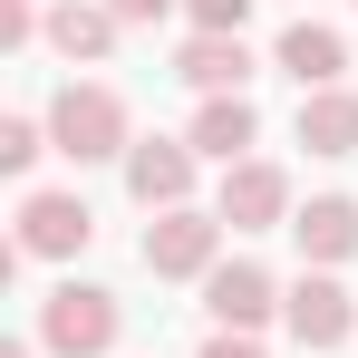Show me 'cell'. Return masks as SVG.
<instances>
[{
  "label": "cell",
  "instance_id": "cell-1",
  "mask_svg": "<svg viewBox=\"0 0 358 358\" xmlns=\"http://www.w3.org/2000/svg\"><path fill=\"white\" fill-rule=\"evenodd\" d=\"M49 145H59L68 165L126 155V145H136V136H126V97L117 87H59V97H49Z\"/></svg>",
  "mask_w": 358,
  "mask_h": 358
},
{
  "label": "cell",
  "instance_id": "cell-2",
  "mask_svg": "<svg viewBox=\"0 0 358 358\" xmlns=\"http://www.w3.org/2000/svg\"><path fill=\"white\" fill-rule=\"evenodd\" d=\"M117 329H126V310L97 281H59V291L39 300V349H59V358H107Z\"/></svg>",
  "mask_w": 358,
  "mask_h": 358
},
{
  "label": "cell",
  "instance_id": "cell-3",
  "mask_svg": "<svg viewBox=\"0 0 358 358\" xmlns=\"http://www.w3.org/2000/svg\"><path fill=\"white\" fill-rule=\"evenodd\" d=\"M213 252H223V213L175 203V213L145 223V271L155 281H213Z\"/></svg>",
  "mask_w": 358,
  "mask_h": 358
},
{
  "label": "cell",
  "instance_id": "cell-4",
  "mask_svg": "<svg viewBox=\"0 0 358 358\" xmlns=\"http://www.w3.org/2000/svg\"><path fill=\"white\" fill-rule=\"evenodd\" d=\"M281 320H291V339H300V349H339V339L358 329V300L339 291L329 271H300L291 291H281Z\"/></svg>",
  "mask_w": 358,
  "mask_h": 358
},
{
  "label": "cell",
  "instance_id": "cell-5",
  "mask_svg": "<svg viewBox=\"0 0 358 358\" xmlns=\"http://www.w3.org/2000/svg\"><path fill=\"white\" fill-rule=\"evenodd\" d=\"M233 233H271L281 213H291V175L281 165H262V155H242V165H223V203H213Z\"/></svg>",
  "mask_w": 358,
  "mask_h": 358
},
{
  "label": "cell",
  "instance_id": "cell-6",
  "mask_svg": "<svg viewBox=\"0 0 358 358\" xmlns=\"http://www.w3.org/2000/svg\"><path fill=\"white\" fill-rule=\"evenodd\" d=\"M203 310H213V329H262L271 310H281V281L262 271V262H213V281H203Z\"/></svg>",
  "mask_w": 358,
  "mask_h": 358
},
{
  "label": "cell",
  "instance_id": "cell-7",
  "mask_svg": "<svg viewBox=\"0 0 358 358\" xmlns=\"http://www.w3.org/2000/svg\"><path fill=\"white\" fill-rule=\"evenodd\" d=\"M126 194H136L145 213H175L184 194H194V145H175V136L126 145Z\"/></svg>",
  "mask_w": 358,
  "mask_h": 358
},
{
  "label": "cell",
  "instance_id": "cell-8",
  "mask_svg": "<svg viewBox=\"0 0 358 358\" xmlns=\"http://www.w3.org/2000/svg\"><path fill=\"white\" fill-rule=\"evenodd\" d=\"M87 233H97V213H87L78 194H29V203H20V252H39V262L87 252Z\"/></svg>",
  "mask_w": 358,
  "mask_h": 358
},
{
  "label": "cell",
  "instance_id": "cell-9",
  "mask_svg": "<svg viewBox=\"0 0 358 358\" xmlns=\"http://www.w3.org/2000/svg\"><path fill=\"white\" fill-rule=\"evenodd\" d=\"M291 242H300V262L339 271V262L358 252V203H349V194H320L310 213H291Z\"/></svg>",
  "mask_w": 358,
  "mask_h": 358
},
{
  "label": "cell",
  "instance_id": "cell-10",
  "mask_svg": "<svg viewBox=\"0 0 358 358\" xmlns=\"http://www.w3.org/2000/svg\"><path fill=\"white\" fill-rule=\"evenodd\" d=\"M184 87H203V97H242V78H252V49L242 39H213V29H194L184 39V59H175Z\"/></svg>",
  "mask_w": 358,
  "mask_h": 358
},
{
  "label": "cell",
  "instance_id": "cell-11",
  "mask_svg": "<svg viewBox=\"0 0 358 358\" xmlns=\"http://www.w3.org/2000/svg\"><path fill=\"white\" fill-rule=\"evenodd\" d=\"M117 10H107V0H59V10H49V49H59V59H107V49H117Z\"/></svg>",
  "mask_w": 358,
  "mask_h": 358
},
{
  "label": "cell",
  "instance_id": "cell-12",
  "mask_svg": "<svg viewBox=\"0 0 358 358\" xmlns=\"http://www.w3.org/2000/svg\"><path fill=\"white\" fill-rule=\"evenodd\" d=\"M300 145L310 155H358V97L349 87H310L300 97Z\"/></svg>",
  "mask_w": 358,
  "mask_h": 358
},
{
  "label": "cell",
  "instance_id": "cell-13",
  "mask_svg": "<svg viewBox=\"0 0 358 358\" xmlns=\"http://www.w3.org/2000/svg\"><path fill=\"white\" fill-rule=\"evenodd\" d=\"M281 68H291V78H300V97H310V87H339L349 49H339V29H320V20H291V29H281Z\"/></svg>",
  "mask_w": 358,
  "mask_h": 358
},
{
  "label": "cell",
  "instance_id": "cell-14",
  "mask_svg": "<svg viewBox=\"0 0 358 358\" xmlns=\"http://www.w3.org/2000/svg\"><path fill=\"white\" fill-rule=\"evenodd\" d=\"M262 136V117H252V97H203V117H194V155H223V165H242V145Z\"/></svg>",
  "mask_w": 358,
  "mask_h": 358
},
{
  "label": "cell",
  "instance_id": "cell-15",
  "mask_svg": "<svg viewBox=\"0 0 358 358\" xmlns=\"http://www.w3.org/2000/svg\"><path fill=\"white\" fill-rule=\"evenodd\" d=\"M39 155H49V126L39 117H0V165H10V175H29Z\"/></svg>",
  "mask_w": 358,
  "mask_h": 358
},
{
  "label": "cell",
  "instance_id": "cell-16",
  "mask_svg": "<svg viewBox=\"0 0 358 358\" xmlns=\"http://www.w3.org/2000/svg\"><path fill=\"white\" fill-rule=\"evenodd\" d=\"M194 10V29H213V39H242V20H252V0H184Z\"/></svg>",
  "mask_w": 358,
  "mask_h": 358
},
{
  "label": "cell",
  "instance_id": "cell-17",
  "mask_svg": "<svg viewBox=\"0 0 358 358\" xmlns=\"http://www.w3.org/2000/svg\"><path fill=\"white\" fill-rule=\"evenodd\" d=\"M39 39V10L29 0H0V49H29Z\"/></svg>",
  "mask_w": 358,
  "mask_h": 358
},
{
  "label": "cell",
  "instance_id": "cell-18",
  "mask_svg": "<svg viewBox=\"0 0 358 358\" xmlns=\"http://www.w3.org/2000/svg\"><path fill=\"white\" fill-rule=\"evenodd\" d=\"M203 358H262V339H242V329H213V339H203Z\"/></svg>",
  "mask_w": 358,
  "mask_h": 358
},
{
  "label": "cell",
  "instance_id": "cell-19",
  "mask_svg": "<svg viewBox=\"0 0 358 358\" xmlns=\"http://www.w3.org/2000/svg\"><path fill=\"white\" fill-rule=\"evenodd\" d=\"M107 10H117V20H165L175 0H107Z\"/></svg>",
  "mask_w": 358,
  "mask_h": 358
},
{
  "label": "cell",
  "instance_id": "cell-20",
  "mask_svg": "<svg viewBox=\"0 0 358 358\" xmlns=\"http://www.w3.org/2000/svg\"><path fill=\"white\" fill-rule=\"evenodd\" d=\"M0 358H39V349H29V339H10V349H0Z\"/></svg>",
  "mask_w": 358,
  "mask_h": 358
}]
</instances>
